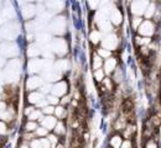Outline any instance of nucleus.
Returning a JSON list of instances; mask_svg holds the SVG:
<instances>
[{
  "label": "nucleus",
  "instance_id": "nucleus-56",
  "mask_svg": "<svg viewBox=\"0 0 161 148\" xmlns=\"http://www.w3.org/2000/svg\"><path fill=\"white\" fill-rule=\"evenodd\" d=\"M21 3H30V1H32V0H19Z\"/></svg>",
  "mask_w": 161,
  "mask_h": 148
},
{
  "label": "nucleus",
  "instance_id": "nucleus-5",
  "mask_svg": "<svg viewBox=\"0 0 161 148\" xmlns=\"http://www.w3.org/2000/svg\"><path fill=\"white\" fill-rule=\"evenodd\" d=\"M50 49L58 56H63L67 53V43L63 38H55L50 44Z\"/></svg>",
  "mask_w": 161,
  "mask_h": 148
},
{
  "label": "nucleus",
  "instance_id": "nucleus-38",
  "mask_svg": "<svg viewBox=\"0 0 161 148\" xmlns=\"http://www.w3.org/2000/svg\"><path fill=\"white\" fill-rule=\"evenodd\" d=\"M27 117H29V120H31V121L41 120V119H42V111H40V110H34Z\"/></svg>",
  "mask_w": 161,
  "mask_h": 148
},
{
  "label": "nucleus",
  "instance_id": "nucleus-49",
  "mask_svg": "<svg viewBox=\"0 0 161 148\" xmlns=\"http://www.w3.org/2000/svg\"><path fill=\"white\" fill-rule=\"evenodd\" d=\"M34 110H35V107H34V106H26V107H25V110H24V115H25V116H29Z\"/></svg>",
  "mask_w": 161,
  "mask_h": 148
},
{
  "label": "nucleus",
  "instance_id": "nucleus-39",
  "mask_svg": "<svg viewBox=\"0 0 161 148\" xmlns=\"http://www.w3.org/2000/svg\"><path fill=\"white\" fill-rule=\"evenodd\" d=\"M35 135H36V137H37V138L47 137V135H48V130H47V128H45L43 126L37 127V128H36V131H35Z\"/></svg>",
  "mask_w": 161,
  "mask_h": 148
},
{
  "label": "nucleus",
  "instance_id": "nucleus-7",
  "mask_svg": "<svg viewBox=\"0 0 161 148\" xmlns=\"http://www.w3.org/2000/svg\"><path fill=\"white\" fill-rule=\"evenodd\" d=\"M118 44H119V40L114 33H109L102 40V46L109 51H114L118 47Z\"/></svg>",
  "mask_w": 161,
  "mask_h": 148
},
{
  "label": "nucleus",
  "instance_id": "nucleus-26",
  "mask_svg": "<svg viewBox=\"0 0 161 148\" xmlns=\"http://www.w3.org/2000/svg\"><path fill=\"white\" fill-rule=\"evenodd\" d=\"M68 67H69V63L67 59H60L55 63V70H57L58 73L64 72V70H68Z\"/></svg>",
  "mask_w": 161,
  "mask_h": 148
},
{
  "label": "nucleus",
  "instance_id": "nucleus-14",
  "mask_svg": "<svg viewBox=\"0 0 161 148\" xmlns=\"http://www.w3.org/2000/svg\"><path fill=\"white\" fill-rule=\"evenodd\" d=\"M42 69H45V62L42 59H37V58H34L29 62V72L31 73H37L41 72Z\"/></svg>",
  "mask_w": 161,
  "mask_h": 148
},
{
  "label": "nucleus",
  "instance_id": "nucleus-46",
  "mask_svg": "<svg viewBox=\"0 0 161 148\" xmlns=\"http://www.w3.org/2000/svg\"><path fill=\"white\" fill-rule=\"evenodd\" d=\"M120 148H134V143L133 140H124L121 143Z\"/></svg>",
  "mask_w": 161,
  "mask_h": 148
},
{
  "label": "nucleus",
  "instance_id": "nucleus-35",
  "mask_svg": "<svg viewBox=\"0 0 161 148\" xmlns=\"http://www.w3.org/2000/svg\"><path fill=\"white\" fill-rule=\"evenodd\" d=\"M97 53L101 56L103 59H107V58L112 57V51H109V49H107V48H104V47L98 48V49H97Z\"/></svg>",
  "mask_w": 161,
  "mask_h": 148
},
{
  "label": "nucleus",
  "instance_id": "nucleus-48",
  "mask_svg": "<svg viewBox=\"0 0 161 148\" xmlns=\"http://www.w3.org/2000/svg\"><path fill=\"white\" fill-rule=\"evenodd\" d=\"M50 91H52V86L50 84H46L41 86V93H50Z\"/></svg>",
  "mask_w": 161,
  "mask_h": 148
},
{
  "label": "nucleus",
  "instance_id": "nucleus-15",
  "mask_svg": "<svg viewBox=\"0 0 161 148\" xmlns=\"http://www.w3.org/2000/svg\"><path fill=\"white\" fill-rule=\"evenodd\" d=\"M35 14H36V8H35V5H32V4H26V5H24L22 9H21V15H22V18L26 19V20H30L31 18H34Z\"/></svg>",
  "mask_w": 161,
  "mask_h": 148
},
{
  "label": "nucleus",
  "instance_id": "nucleus-18",
  "mask_svg": "<svg viewBox=\"0 0 161 148\" xmlns=\"http://www.w3.org/2000/svg\"><path fill=\"white\" fill-rule=\"evenodd\" d=\"M124 138L121 136V133H114L110 138H109V147L110 148H120Z\"/></svg>",
  "mask_w": 161,
  "mask_h": 148
},
{
  "label": "nucleus",
  "instance_id": "nucleus-42",
  "mask_svg": "<svg viewBox=\"0 0 161 148\" xmlns=\"http://www.w3.org/2000/svg\"><path fill=\"white\" fill-rule=\"evenodd\" d=\"M46 99H47V101H48L50 105H57V104H60V99H58V96H56V95H53V94L48 95Z\"/></svg>",
  "mask_w": 161,
  "mask_h": 148
},
{
  "label": "nucleus",
  "instance_id": "nucleus-11",
  "mask_svg": "<svg viewBox=\"0 0 161 148\" xmlns=\"http://www.w3.org/2000/svg\"><path fill=\"white\" fill-rule=\"evenodd\" d=\"M67 90H68V85L64 80H60L58 83L52 86V94L56 95V96H64L67 94Z\"/></svg>",
  "mask_w": 161,
  "mask_h": 148
},
{
  "label": "nucleus",
  "instance_id": "nucleus-24",
  "mask_svg": "<svg viewBox=\"0 0 161 148\" xmlns=\"http://www.w3.org/2000/svg\"><path fill=\"white\" fill-rule=\"evenodd\" d=\"M102 84V90L103 91H112L114 89V82L112 78H104L103 82L101 83Z\"/></svg>",
  "mask_w": 161,
  "mask_h": 148
},
{
  "label": "nucleus",
  "instance_id": "nucleus-33",
  "mask_svg": "<svg viewBox=\"0 0 161 148\" xmlns=\"http://www.w3.org/2000/svg\"><path fill=\"white\" fill-rule=\"evenodd\" d=\"M149 121L153 124V126L154 127H160L161 125V115L160 114H154V115H151L150 116V119H149Z\"/></svg>",
  "mask_w": 161,
  "mask_h": 148
},
{
  "label": "nucleus",
  "instance_id": "nucleus-37",
  "mask_svg": "<svg viewBox=\"0 0 161 148\" xmlns=\"http://www.w3.org/2000/svg\"><path fill=\"white\" fill-rule=\"evenodd\" d=\"M139 53H140L141 57L147 58V57H150V54H151V48H150L149 46H142V47H139Z\"/></svg>",
  "mask_w": 161,
  "mask_h": 148
},
{
  "label": "nucleus",
  "instance_id": "nucleus-6",
  "mask_svg": "<svg viewBox=\"0 0 161 148\" xmlns=\"http://www.w3.org/2000/svg\"><path fill=\"white\" fill-rule=\"evenodd\" d=\"M19 53L18 47L14 43L4 42L0 44V54L4 57H14Z\"/></svg>",
  "mask_w": 161,
  "mask_h": 148
},
{
  "label": "nucleus",
  "instance_id": "nucleus-12",
  "mask_svg": "<svg viewBox=\"0 0 161 148\" xmlns=\"http://www.w3.org/2000/svg\"><path fill=\"white\" fill-rule=\"evenodd\" d=\"M118 68V61H117V58H114V57H109V58H107L105 61H104V64H103V69H104V72H105V74H113V72L115 70Z\"/></svg>",
  "mask_w": 161,
  "mask_h": 148
},
{
  "label": "nucleus",
  "instance_id": "nucleus-1",
  "mask_svg": "<svg viewBox=\"0 0 161 148\" xmlns=\"http://www.w3.org/2000/svg\"><path fill=\"white\" fill-rule=\"evenodd\" d=\"M20 73H21V63L18 61V59H13L10 61V63L6 65V69L4 70V78L13 83V82H16L18 78L20 77Z\"/></svg>",
  "mask_w": 161,
  "mask_h": 148
},
{
  "label": "nucleus",
  "instance_id": "nucleus-20",
  "mask_svg": "<svg viewBox=\"0 0 161 148\" xmlns=\"http://www.w3.org/2000/svg\"><path fill=\"white\" fill-rule=\"evenodd\" d=\"M41 99H43V95L42 93H39V91H30V94L27 95V101L30 104H37Z\"/></svg>",
  "mask_w": 161,
  "mask_h": 148
},
{
  "label": "nucleus",
  "instance_id": "nucleus-10",
  "mask_svg": "<svg viewBox=\"0 0 161 148\" xmlns=\"http://www.w3.org/2000/svg\"><path fill=\"white\" fill-rule=\"evenodd\" d=\"M43 85V82H42V79H41L40 77H30L27 80H26V89L29 90V91H35L36 89H39Z\"/></svg>",
  "mask_w": 161,
  "mask_h": 148
},
{
  "label": "nucleus",
  "instance_id": "nucleus-41",
  "mask_svg": "<svg viewBox=\"0 0 161 148\" xmlns=\"http://www.w3.org/2000/svg\"><path fill=\"white\" fill-rule=\"evenodd\" d=\"M144 148H159V145H158L156 140H154V138H149V140L145 141Z\"/></svg>",
  "mask_w": 161,
  "mask_h": 148
},
{
  "label": "nucleus",
  "instance_id": "nucleus-31",
  "mask_svg": "<svg viewBox=\"0 0 161 148\" xmlns=\"http://www.w3.org/2000/svg\"><path fill=\"white\" fill-rule=\"evenodd\" d=\"M55 115H56L60 120H63V119L66 117V115H67V111H66L64 106L58 105L57 107H55Z\"/></svg>",
  "mask_w": 161,
  "mask_h": 148
},
{
  "label": "nucleus",
  "instance_id": "nucleus-2",
  "mask_svg": "<svg viewBox=\"0 0 161 148\" xmlns=\"http://www.w3.org/2000/svg\"><path fill=\"white\" fill-rule=\"evenodd\" d=\"M20 32V27L15 22H8L0 28V37L8 41L14 40Z\"/></svg>",
  "mask_w": 161,
  "mask_h": 148
},
{
  "label": "nucleus",
  "instance_id": "nucleus-51",
  "mask_svg": "<svg viewBox=\"0 0 161 148\" xmlns=\"http://www.w3.org/2000/svg\"><path fill=\"white\" fill-rule=\"evenodd\" d=\"M47 104H48V101H47V99H41L40 101H39V103H37V104H36V106H39V107H45V106L47 105Z\"/></svg>",
  "mask_w": 161,
  "mask_h": 148
},
{
  "label": "nucleus",
  "instance_id": "nucleus-30",
  "mask_svg": "<svg viewBox=\"0 0 161 148\" xmlns=\"http://www.w3.org/2000/svg\"><path fill=\"white\" fill-rule=\"evenodd\" d=\"M93 78H94V80H96V82L102 83V82H103V79L105 78V72H104V69H103V68L96 69V70L93 72Z\"/></svg>",
  "mask_w": 161,
  "mask_h": 148
},
{
  "label": "nucleus",
  "instance_id": "nucleus-58",
  "mask_svg": "<svg viewBox=\"0 0 161 148\" xmlns=\"http://www.w3.org/2000/svg\"><path fill=\"white\" fill-rule=\"evenodd\" d=\"M151 1H156V0H151Z\"/></svg>",
  "mask_w": 161,
  "mask_h": 148
},
{
  "label": "nucleus",
  "instance_id": "nucleus-28",
  "mask_svg": "<svg viewBox=\"0 0 161 148\" xmlns=\"http://www.w3.org/2000/svg\"><path fill=\"white\" fill-rule=\"evenodd\" d=\"M113 77H112V79H113V82L115 83V84H119L123 82V79H124V73H123V70H121V68H117L114 72H113V74H112Z\"/></svg>",
  "mask_w": 161,
  "mask_h": 148
},
{
  "label": "nucleus",
  "instance_id": "nucleus-4",
  "mask_svg": "<svg viewBox=\"0 0 161 148\" xmlns=\"http://www.w3.org/2000/svg\"><path fill=\"white\" fill-rule=\"evenodd\" d=\"M147 6H149L147 0H134V1H131V5H130L131 14L135 16H142L145 14Z\"/></svg>",
  "mask_w": 161,
  "mask_h": 148
},
{
  "label": "nucleus",
  "instance_id": "nucleus-9",
  "mask_svg": "<svg viewBox=\"0 0 161 148\" xmlns=\"http://www.w3.org/2000/svg\"><path fill=\"white\" fill-rule=\"evenodd\" d=\"M0 18H1V20L4 22L15 18V10H14V8H13L11 4H9V3L5 4V6L0 11Z\"/></svg>",
  "mask_w": 161,
  "mask_h": 148
},
{
  "label": "nucleus",
  "instance_id": "nucleus-52",
  "mask_svg": "<svg viewBox=\"0 0 161 148\" xmlns=\"http://www.w3.org/2000/svg\"><path fill=\"white\" fill-rule=\"evenodd\" d=\"M19 148H30V143H27V142H25V141H22V143H21Z\"/></svg>",
  "mask_w": 161,
  "mask_h": 148
},
{
  "label": "nucleus",
  "instance_id": "nucleus-59",
  "mask_svg": "<svg viewBox=\"0 0 161 148\" xmlns=\"http://www.w3.org/2000/svg\"><path fill=\"white\" fill-rule=\"evenodd\" d=\"M160 96H161V91H160Z\"/></svg>",
  "mask_w": 161,
  "mask_h": 148
},
{
  "label": "nucleus",
  "instance_id": "nucleus-54",
  "mask_svg": "<svg viewBox=\"0 0 161 148\" xmlns=\"http://www.w3.org/2000/svg\"><path fill=\"white\" fill-rule=\"evenodd\" d=\"M55 148H64V145H63L62 142H58V143L56 145V147H55Z\"/></svg>",
  "mask_w": 161,
  "mask_h": 148
},
{
  "label": "nucleus",
  "instance_id": "nucleus-34",
  "mask_svg": "<svg viewBox=\"0 0 161 148\" xmlns=\"http://www.w3.org/2000/svg\"><path fill=\"white\" fill-rule=\"evenodd\" d=\"M144 21V19L141 18V16H133V19H131V28L133 30H135V31H138V28H139V26L141 25V22Z\"/></svg>",
  "mask_w": 161,
  "mask_h": 148
},
{
  "label": "nucleus",
  "instance_id": "nucleus-57",
  "mask_svg": "<svg viewBox=\"0 0 161 148\" xmlns=\"http://www.w3.org/2000/svg\"><path fill=\"white\" fill-rule=\"evenodd\" d=\"M113 1H118V0H113Z\"/></svg>",
  "mask_w": 161,
  "mask_h": 148
},
{
  "label": "nucleus",
  "instance_id": "nucleus-25",
  "mask_svg": "<svg viewBox=\"0 0 161 148\" xmlns=\"http://www.w3.org/2000/svg\"><path fill=\"white\" fill-rule=\"evenodd\" d=\"M89 40L93 44H98L102 42V32L99 30H92V32L89 33Z\"/></svg>",
  "mask_w": 161,
  "mask_h": 148
},
{
  "label": "nucleus",
  "instance_id": "nucleus-60",
  "mask_svg": "<svg viewBox=\"0 0 161 148\" xmlns=\"http://www.w3.org/2000/svg\"><path fill=\"white\" fill-rule=\"evenodd\" d=\"M0 3H1V0H0Z\"/></svg>",
  "mask_w": 161,
  "mask_h": 148
},
{
  "label": "nucleus",
  "instance_id": "nucleus-13",
  "mask_svg": "<svg viewBox=\"0 0 161 148\" xmlns=\"http://www.w3.org/2000/svg\"><path fill=\"white\" fill-rule=\"evenodd\" d=\"M136 135V126L133 122H128L125 128L121 131V136L124 140H133Z\"/></svg>",
  "mask_w": 161,
  "mask_h": 148
},
{
  "label": "nucleus",
  "instance_id": "nucleus-55",
  "mask_svg": "<svg viewBox=\"0 0 161 148\" xmlns=\"http://www.w3.org/2000/svg\"><path fill=\"white\" fill-rule=\"evenodd\" d=\"M3 64H4V59H3V58H1V57H0V68H1V67H3Z\"/></svg>",
  "mask_w": 161,
  "mask_h": 148
},
{
  "label": "nucleus",
  "instance_id": "nucleus-44",
  "mask_svg": "<svg viewBox=\"0 0 161 148\" xmlns=\"http://www.w3.org/2000/svg\"><path fill=\"white\" fill-rule=\"evenodd\" d=\"M30 148H43L42 145H41V141L40 138H34L32 141H30Z\"/></svg>",
  "mask_w": 161,
  "mask_h": 148
},
{
  "label": "nucleus",
  "instance_id": "nucleus-40",
  "mask_svg": "<svg viewBox=\"0 0 161 148\" xmlns=\"http://www.w3.org/2000/svg\"><path fill=\"white\" fill-rule=\"evenodd\" d=\"M47 138H48V141L51 142L52 148L56 147V145L60 142V137H58L56 133H48V135H47Z\"/></svg>",
  "mask_w": 161,
  "mask_h": 148
},
{
  "label": "nucleus",
  "instance_id": "nucleus-50",
  "mask_svg": "<svg viewBox=\"0 0 161 148\" xmlns=\"http://www.w3.org/2000/svg\"><path fill=\"white\" fill-rule=\"evenodd\" d=\"M69 101H71V98H69V96H63L60 100V104L64 106L66 104H69Z\"/></svg>",
  "mask_w": 161,
  "mask_h": 148
},
{
  "label": "nucleus",
  "instance_id": "nucleus-45",
  "mask_svg": "<svg viewBox=\"0 0 161 148\" xmlns=\"http://www.w3.org/2000/svg\"><path fill=\"white\" fill-rule=\"evenodd\" d=\"M102 4V0H88V5L92 10H96Z\"/></svg>",
  "mask_w": 161,
  "mask_h": 148
},
{
  "label": "nucleus",
  "instance_id": "nucleus-17",
  "mask_svg": "<svg viewBox=\"0 0 161 148\" xmlns=\"http://www.w3.org/2000/svg\"><path fill=\"white\" fill-rule=\"evenodd\" d=\"M109 18H110V22H112L113 25H115V26H119L121 22H123V14H121L120 10L117 9V8H114V9L112 10Z\"/></svg>",
  "mask_w": 161,
  "mask_h": 148
},
{
  "label": "nucleus",
  "instance_id": "nucleus-21",
  "mask_svg": "<svg viewBox=\"0 0 161 148\" xmlns=\"http://www.w3.org/2000/svg\"><path fill=\"white\" fill-rule=\"evenodd\" d=\"M63 3L64 0H47V6L52 11H58L63 8Z\"/></svg>",
  "mask_w": 161,
  "mask_h": 148
},
{
  "label": "nucleus",
  "instance_id": "nucleus-22",
  "mask_svg": "<svg viewBox=\"0 0 161 148\" xmlns=\"http://www.w3.org/2000/svg\"><path fill=\"white\" fill-rule=\"evenodd\" d=\"M156 13H158V10H156V5H155L154 3H149V6L146 8V11H145L144 16H145L147 20H151V19L156 15Z\"/></svg>",
  "mask_w": 161,
  "mask_h": 148
},
{
  "label": "nucleus",
  "instance_id": "nucleus-8",
  "mask_svg": "<svg viewBox=\"0 0 161 148\" xmlns=\"http://www.w3.org/2000/svg\"><path fill=\"white\" fill-rule=\"evenodd\" d=\"M50 30L53 33H63L66 30V20L64 18H56L55 20H52V22L50 23Z\"/></svg>",
  "mask_w": 161,
  "mask_h": 148
},
{
  "label": "nucleus",
  "instance_id": "nucleus-47",
  "mask_svg": "<svg viewBox=\"0 0 161 148\" xmlns=\"http://www.w3.org/2000/svg\"><path fill=\"white\" fill-rule=\"evenodd\" d=\"M6 131H8V130H6V125H5V122L0 120V136L5 135V133H6Z\"/></svg>",
  "mask_w": 161,
  "mask_h": 148
},
{
  "label": "nucleus",
  "instance_id": "nucleus-53",
  "mask_svg": "<svg viewBox=\"0 0 161 148\" xmlns=\"http://www.w3.org/2000/svg\"><path fill=\"white\" fill-rule=\"evenodd\" d=\"M6 109H5V104L4 103H0V114L3 112V111H5Z\"/></svg>",
  "mask_w": 161,
  "mask_h": 148
},
{
  "label": "nucleus",
  "instance_id": "nucleus-29",
  "mask_svg": "<svg viewBox=\"0 0 161 148\" xmlns=\"http://www.w3.org/2000/svg\"><path fill=\"white\" fill-rule=\"evenodd\" d=\"M40 53H41V49L37 44H30L29 46V49H27V56L29 57H36Z\"/></svg>",
  "mask_w": 161,
  "mask_h": 148
},
{
  "label": "nucleus",
  "instance_id": "nucleus-36",
  "mask_svg": "<svg viewBox=\"0 0 161 148\" xmlns=\"http://www.w3.org/2000/svg\"><path fill=\"white\" fill-rule=\"evenodd\" d=\"M36 40H37V42L40 43V44H45V43H47L50 41V35L46 33V32H40V33L37 35Z\"/></svg>",
  "mask_w": 161,
  "mask_h": 148
},
{
  "label": "nucleus",
  "instance_id": "nucleus-32",
  "mask_svg": "<svg viewBox=\"0 0 161 148\" xmlns=\"http://www.w3.org/2000/svg\"><path fill=\"white\" fill-rule=\"evenodd\" d=\"M37 127H39V125H37V122H36V121H31V120H29V121L25 124L24 130H25L26 132H35Z\"/></svg>",
  "mask_w": 161,
  "mask_h": 148
},
{
  "label": "nucleus",
  "instance_id": "nucleus-3",
  "mask_svg": "<svg viewBox=\"0 0 161 148\" xmlns=\"http://www.w3.org/2000/svg\"><path fill=\"white\" fill-rule=\"evenodd\" d=\"M156 32V25L153 20H144L138 28V33L145 37H153Z\"/></svg>",
  "mask_w": 161,
  "mask_h": 148
},
{
  "label": "nucleus",
  "instance_id": "nucleus-19",
  "mask_svg": "<svg viewBox=\"0 0 161 148\" xmlns=\"http://www.w3.org/2000/svg\"><path fill=\"white\" fill-rule=\"evenodd\" d=\"M153 42L151 37H145V36H135L134 37V43L136 47H142V46H150V43Z\"/></svg>",
  "mask_w": 161,
  "mask_h": 148
},
{
  "label": "nucleus",
  "instance_id": "nucleus-27",
  "mask_svg": "<svg viewBox=\"0 0 161 148\" xmlns=\"http://www.w3.org/2000/svg\"><path fill=\"white\" fill-rule=\"evenodd\" d=\"M53 133H56L58 137H63L66 135V126L62 120H60V122L56 124V126L53 128Z\"/></svg>",
  "mask_w": 161,
  "mask_h": 148
},
{
  "label": "nucleus",
  "instance_id": "nucleus-43",
  "mask_svg": "<svg viewBox=\"0 0 161 148\" xmlns=\"http://www.w3.org/2000/svg\"><path fill=\"white\" fill-rule=\"evenodd\" d=\"M42 112L46 115H52V114H55V106L46 105L45 107H42Z\"/></svg>",
  "mask_w": 161,
  "mask_h": 148
},
{
  "label": "nucleus",
  "instance_id": "nucleus-16",
  "mask_svg": "<svg viewBox=\"0 0 161 148\" xmlns=\"http://www.w3.org/2000/svg\"><path fill=\"white\" fill-rule=\"evenodd\" d=\"M56 124H57V120H56V117H53L52 115H47L46 117L41 119V125L45 127V128H47L48 131L53 130L55 126H56Z\"/></svg>",
  "mask_w": 161,
  "mask_h": 148
},
{
  "label": "nucleus",
  "instance_id": "nucleus-23",
  "mask_svg": "<svg viewBox=\"0 0 161 148\" xmlns=\"http://www.w3.org/2000/svg\"><path fill=\"white\" fill-rule=\"evenodd\" d=\"M103 64H104L103 58H102L98 53H94V54H93V58H92V68H93V70L102 68Z\"/></svg>",
  "mask_w": 161,
  "mask_h": 148
}]
</instances>
